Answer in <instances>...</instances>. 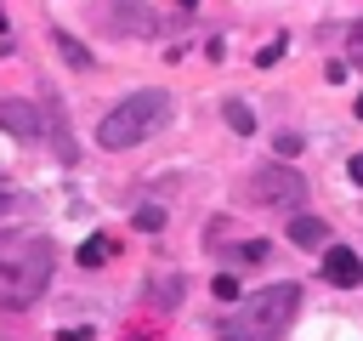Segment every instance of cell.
Masks as SVG:
<instances>
[{
    "label": "cell",
    "instance_id": "obj_1",
    "mask_svg": "<svg viewBox=\"0 0 363 341\" xmlns=\"http://www.w3.org/2000/svg\"><path fill=\"white\" fill-rule=\"evenodd\" d=\"M51 284V244L40 233H0V307L23 313Z\"/></svg>",
    "mask_w": 363,
    "mask_h": 341
},
{
    "label": "cell",
    "instance_id": "obj_2",
    "mask_svg": "<svg viewBox=\"0 0 363 341\" xmlns=\"http://www.w3.org/2000/svg\"><path fill=\"white\" fill-rule=\"evenodd\" d=\"M295 313H301V284L278 278V284L255 290L250 301H238V313L221 318V335L227 341H284V330L295 324Z\"/></svg>",
    "mask_w": 363,
    "mask_h": 341
},
{
    "label": "cell",
    "instance_id": "obj_3",
    "mask_svg": "<svg viewBox=\"0 0 363 341\" xmlns=\"http://www.w3.org/2000/svg\"><path fill=\"white\" fill-rule=\"evenodd\" d=\"M164 119H170V97H164V91H130L125 102H113V108L96 119V148L125 153V148L147 142Z\"/></svg>",
    "mask_w": 363,
    "mask_h": 341
},
{
    "label": "cell",
    "instance_id": "obj_4",
    "mask_svg": "<svg viewBox=\"0 0 363 341\" xmlns=\"http://www.w3.org/2000/svg\"><path fill=\"white\" fill-rule=\"evenodd\" d=\"M250 199H255V205L295 210V205L306 199V176H301V170H289V165H261V170L250 176Z\"/></svg>",
    "mask_w": 363,
    "mask_h": 341
},
{
    "label": "cell",
    "instance_id": "obj_5",
    "mask_svg": "<svg viewBox=\"0 0 363 341\" xmlns=\"http://www.w3.org/2000/svg\"><path fill=\"white\" fill-rule=\"evenodd\" d=\"M0 131L17 136V142H40V131H45L40 102H28V97H0Z\"/></svg>",
    "mask_w": 363,
    "mask_h": 341
},
{
    "label": "cell",
    "instance_id": "obj_6",
    "mask_svg": "<svg viewBox=\"0 0 363 341\" xmlns=\"http://www.w3.org/2000/svg\"><path fill=\"white\" fill-rule=\"evenodd\" d=\"M323 278H329L335 290L363 284V256H357V250H346V244H329V250H323Z\"/></svg>",
    "mask_w": 363,
    "mask_h": 341
},
{
    "label": "cell",
    "instance_id": "obj_7",
    "mask_svg": "<svg viewBox=\"0 0 363 341\" xmlns=\"http://www.w3.org/2000/svg\"><path fill=\"white\" fill-rule=\"evenodd\" d=\"M289 244H301V250L329 244V222H323V216H295V222H289Z\"/></svg>",
    "mask_w": 363,
    "mask_h": 341
},
{
    "label": "cell",
    "instance_id": "obj_8",
    "mask_svg": "<svg viewBox=\"0 0 363 341\" xmlns=\"http://www.w3.org/2000/svg\"><path fill=\"white\" fill-rule=\"evenodd\" d=\"M113 28H142V34H153V11L136 6V0H113Z\"/></svg>",
    "mask_w": 363,
    "mask_h": 341
},
{
    "label": "cell",
    "instance_id": "obj_9",
    "mask_svg": "<svg viewBox=\"0 0 363 341\" xmlns=\"http://www.w3.org/2000/svg\"><path fill=\"white\" fill-rule=\"evenodd\" d=\"M45 114H51V142H57V159H74L79 148H74V136H68V125H62V108H57V102H45Z\"/></svg>",
    "mask_w": 363,
    "mask_h": 341
},
{
    "label": "cell",
    "instance_id": "obj_10",
    "mask_svg": "<svg viewBox=\"0 0 363 341\" xmlns=\"http://www.w3.org/2000/svg\"><path fill=\"white\" fill-rule=\"evenodd\" d=\"M147 296H153L159 307H176V301H182V273H159V278L147 284Z\"/></svg>",
    "mask_w": 363,
    "mask_h": 341
},
{
    "label": "cell",
    "instance_id": "obj_11",
    "mask_svg": "<svg viewBox=\"0 0 363 341\" xmlns=\"http://www.w3.org/2000/svg\"><path fill=\"white\" fill-rule=\"evenodd\" d=\"M51 40H57V45H62V57H68V63H74V68H85V63H91V51H85V45H79V40H74V34H68V28H57V34H51Z\"/></svg>",
    "mask_w": 363,
    "mask_h": 341
},
{
    "label": "cell",
    "instance_id": "obj_12",
    "mask_svg": "<svg viewBox=\"0 0 363 341\" xmlns=\"http://www.w3.org/2000/svg\"><path fill=\"white\" fill-rule=\"evenodd\" d=\"M227 125H233L238 136H250V131H255V114H250V102H227Z\"/></svg>",
    "mask_w": 363,
    "mask_h": 341
},
{
    "label": "cell",
    "instance_id": "obj_13",
    "mask_svg": "<svg viewBox=\"0 0 363 341\" xmlns=\"http://www.w3.org/2000/svg\"><path fill=\"white\" fill-rule=\"evenodd\" d=\"M136 227H142V233H159V227H164V210H159V205H136Z\"/></svg>",
    "mask_w": 363,
    "mask_h": 341
},
{
    "label": "cell",
    "instance_id": "obj_14",
    "mask_svg": "<svg viewBox=\"0 0 363 341\" xmlns=\"http://www.w3.org/2000/svg\"><path fill=\"white\" fill-rule=\"evenodd\" d=\"M108 256H113V244H108V239H91V244H79V261H85V267H96V261H108Z\"/></svg>",
    "mask_w": 363,
    "mask_h": 341
},
{
    "label": "cell",
    "instance_id": "obj_15",
    "mask_svg": "<svg viewBox=\"0 0 363 341\" xmlns=\"http://www.w3.org/2000/svg\"><path fill=\"white\" fill-rule=\"evenodd\" d=\"M346 51H352V63L363 68V17H357V23L346 28Z\"/></svg>",
    "mask_w": 363,
    "mask_h": 341
},
{
    "label": "cell",
    "instance_id": "obj_16",
    "mask_svg": "<svg viewBox=\"0 0 363 341\" xmlns=\"http://www.w3.org/2000/svg\"><path fill=\"white\" fill-rule=\"evenodd\" d=\"M210 290H216L221 301H233V296H238V278H233V273H216V284H210Z\"/></svg>",
    "mask_w": 363,
    "mask_h": 341
},
{
    "label": "cell",
    "instance_id": "obj_17",
    "mask_svg": "<svg viewBox=\"0 0 363 341\" xmlns=\"http://www.w3.org/2000/svg\"><path fill=\"white\" fill-rule=\"evenodd\" d=\"M278 57H284V40H278V45H267V51H255V63H261V68H272Z\"/></svg>",
    "mask_w": 363,
    "mask_h": 341
},
{
    "label": "cell",
    "instance_id": "obj_18",
    "mask_svg": "<svg viewBox=\"0 0 363 341\" xmlns=\"http://www.w3.org/2000/svg\"><path fill=\"white\" fill-rule=\"evenodd\" d=\"M352 182H357V188H363V153H357V159H352Z\"/></svg>",
    "mask_w": 363,
    "mask_h": 341
},
{
    "label": "cell",
    "instance_id": "obj_19",
    "mask_svg": "<svg viewBox=\"0 0 363 341\" xmlns=\"http://www.w3.org/2000/svg\"><path fill=\"white\" fill-rule=\"evenodd\" d=\"M6 210H11V193H0V216H6Z\"/></svg>",
    "mask_w": 363,
    "mask_h": 341
},
{
    "label": "cell",
    "instance_id": "obj_20",
    "mask_svg": "<svg viewBox=\"0 0 363 341\" xmlns=\"http://www.w3.org/2000/svg\"><path fill=\"white\" fill-rule=\"evenodd\" d=\"M352 108H357V119H363V97H357V102H352Z\"/></svg>",
    "mask_w": 363,
    "mask_h": 341
},
{
    "label": "cell",
    "instance_id": "obj_21",
    "mask_svg": "<svg viewBox=\"0 0 363 341\" xmlns=\"http://www.w3.org/2000/svg\"><path fill=\"white\" fill-rule=\"evenodd\" d=\"M0 34H6V11H0Z\"/></svg>",
    "mask_w": 363,
    "mask_h": 341
}]
</instances>
